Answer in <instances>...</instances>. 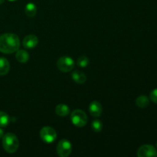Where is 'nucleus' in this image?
<instances>
[{
	"instance_id": "f257e3e1",
	"label": "nucleus",
	"mask_w": 157,
	"mask_h": 157,
	"mask_svg": "<svg viewBox=\"0 0 157 157\" xmlns=\"http://www.w3.org/2000/svg\"><path fill=\"white\" fill-rule=\"evenodd\" d=\"M19 38L15 34L6 33L0 35V52L2 53H14L19 48Z\"/></svg>"
},
{
	"instance_id": "f03ea898",
	"label": "nucleus",
	"mask_w": 157,
	"mask_h": 157,
	"mask_svg": "<svg viewBox=\"0 0 157 157\" xmlns=\"http://www.w3.org/2000/svg\"><path fill=\"white\" fill-rule=\"evenodd\" d=\"M19 142L16 135L12 133H7L2 136V147L9 153H14L18 150Z\"/></svg>"
},
{
	"instance_id": "7ed1b4c3",
	"label": "nucleus",
	"mask_w": 157,
	"mask_h": 157,
	"mask_svg": "<svg viewBox=\"0 0 157 157\" xmlns=\"http://www.w3.org/2000/svg\"><path fill=\"white\" fill-rule=\"evenodd\" d=\"M72 124L78 127H83L87 124L88 118L84 111L81 110H75L71 114Z\"/></svg>"
},
{
	"instance_id": "20e7f679",
	"label": "nucleus",
	"mask_w": 157,
	"mask_h": 157,
	"mask_svg": "<svg viewBox=\"0 0 157 157\" xmlns=\"http://www.w3.org/2000/svg\"><path fill=\"white\" fill-rule=\"evenodd\" d=\"M40 137L46 144H52L56 140V130L52 127H44L40 130Z\"/></svg>"
},
{
	"instance_id": "39448f33",
	"label": "nucleus",
	"mask_w": 157,
	"mask_h": 157,
	"mask_svg": "<svg viewBox=\"0 0 157 157\" xmlns=\"http://www.w3.org/2000/svg\"><path fill=\"white\" fill-rule=\"evenodd\" d=\"M58 68L62 72H69L75 67V61L71 57L62 56L57 62Z\"/></svg>"
},
{
	"instance_id": "423d86ee",
	"label": "nucleus",
	"mask_w": 157,
	"mask_h": 157,
	"mask_svg": "<svg viewBox=\"0 0 157 157\" xmlns=\"http://www.w3.org/2000/svg\"><path fill=\"white\" fill-rule=\"evenodd\" d=\"M72 151V146L68 140L63 139L58 143L57 146V153L58 156L61 157H67L70 156Z\"/></svg>"
},
{
	"instance_id": "0eeeda50",
	"label": "nucleus",
	"mask_w": 157,
	"mask_h": 157,
	"mask_svg": "<svg viewBox=\"0 0 157 157\" xmlns=\"http://www.w3.org/2000/svg\"><path fill=\"white\" fill-rule=\"evenodd\" d=\"M137 156L139 157H156L157 156V151L153 146L146 144L138 149Z\"/></svg>"
},
{
	"instance_id": "6e6552de",
	"label": "nucleus",
	"mask_w": 157,
	"mask_h": 157,
	"mask_svg": "<svg viewBox=\"0 0 157 157\" xmlns=\"http://www.w3.org/2000/svg\"><path fill=\"white\" fill-rule=\"evenodd\" d=\"M38 43V38L36 35H29L25 37L23 39L22 44L25 48L32 49L34 48L37 46Z\"/></svg>"
},
{
	"instance_id": "1a4fd4ad",
	"label": "nucleus",
	"mask_w": 157,
	"mask_h": 157,
	"mask_svg": "<svg viewBox=\"0 0 157 157\" xmlns=\"http://www.w3.org/2000/svg\"><path fill=\"white\" fill-rule=\"evenodd\" d=\"M89 111H90V114L94 117H98L101 115L103 111V107L101 103L98 101H93L90 103V106H89Z\"/></svg>"
},
{
	"instance_id": "9d476101",
	"label": "nucleus",
	"mask_w": 157,
	"mask_h": 157,
	"mask_svg": "<svg viewBox=\"0 0 157 157\" xmlns=\"http://www.w3.org/2000/svg\"><path fill=\"white\" fill-rule=\"evenodd\" d=\"M71 78L77 84H84V83L86 82V80H87V77H86L85 74L80 71H75L71 74Z\"/></svg>"
},
{
	"instance_id": "9b49d317",
	"label": "nucleus",
	"mask_w": 157,
	"mask_h": 157,
	"mask_svg": "<svg viewBox=\"0 0 157 157\" xmlns=\"http://www.w3.org/2000/svg\"><path fill=\"white\" fill-rule=\"evenodd\" d=\"M55 112L60 117H66L70 113V108L67 105L64 104H60L57 105Z\"/></svg>"
},
{
	"instance_id": "f8f14e48",
	"label": "nucleus",
	"mask_w": 157,
	"mask_h": 157,
	"mask_svg": "<svg viewBox=\"0 0 157 157\" xmlns=\"http://www.w3.org/2000/svg\"><path fill=\"white\" fill-rule=\"evenodd\" d=\"M10 69L9 61L5 58H0V75H6Z\"/></svg>"
},
{
	"instance_id": "ddd939ff",
	"label": "nucleus",
	"mask_w": 157,
	"mask_h": 157,
	"mask_svg": "<svg viewBox=\"0 0 157 157\" xmlns=\"http://www.w3.org/2000/svg\"><path fill=\"white\" fill-rule=\"evenodd\" d=\"M15 58L17 61L21 63H26L29 60V55L26 51L22 50H17L16 54H15Z\"/></svg>"
},
{
	"instance_id": "4468645a",
	"label": "nucleus",
	"mask_w": 157,
	"mask_h": 157,
	"mask_svg": "<svg viewBox=\"0 0 157 157\" xmlns=\"http://www.w3.org/2000/svg\"><path fill=\"white\" fill-rule=\"evenodd\" d=\"M25 12L26 15L29 18H33L35 16L37 13V7L34 3L29 2L28 3L25 8Z\"/></svg>"
},
{
	"instance_id": "2eb2a0df",
	"label": "nucleus",
	"mask_w": 157,
	"mask_h": 157,
	"mask_svg": "<svg viewBox=\"0 0 157 157\" xmlns=\"http://www.w3.org/2000/svg\"><path fill=\"white\" fill-rule=\"evenodd\" d=\"M150 104V99L146 95H140L136 100V104L140 108H145Z\"/></svg>"
},
{
	"instance_id": "dca6fc26",
	"label": "nucleus",
	"mask_w": 157,
	"mask_h": 157,
	"mask_svg": "<svg viewBox=\"0 0 157 157\" xmlns=\"http://www.w3.org/2000/svg\"><path fill=\"white\" fill-rule=\"evenodd\" d=\"M10 123V117L6 113L0 111V127H6Z\"/></svg>"
},
{
	"instance_id": "f3484780",
	"label": "nucleus",
	"mask_w": 157,
	"mask_h": 157,
	"mask_svg": "<svg viewBox=\"0 0 157 157\" xmlns=\"http://www.w3.org/2000/svg\"><path fill=\"white\" fill-rule=\"evenodd\" d=\"M91 128L95 133H99L103 129V124L100 120H94L91 123Z\"/></svg>"
},
{
	"instance_id": "a211bd4d",
	"label": "nucleus",
	"mask_w": 157,
	"mask_h": 157,
	"mask_svg": "<svg viewBox=\"0 0 157 157\" xmlns=\"http://www.w3.org/2000/svg\"><path fill=\"white\" fill-rule=\"evenodd\" d=\"M90 63L89 58L86 56H81L77 61V64L81 67H86Z\"/></svg>"
},
{
	"instance_id": "6ab92c4d",
	"label": "nucleus",
	"mask_w": 157,
	"mask_h": 157,
	"mask_svg": "<svg viewBox=\"0 0 157 157\" xmlns=\"http://www.w3.org/2000/svg\"><path fill=\"white\" fill-rule=\"evenodd\" d=\"M150 98L153 103L157 104V88L153 89L150 94Z\"/></svg>"
},
{
	"instance_id": "aec40b11",
	"label": "nucleus",
	"mask_w": 157,
	"mask_h": 157,
	"mask_svg": "<svg viewBox=\"0 0 157 157\" xmlns=\"http://www.w3.org/2000/svg\"><path fill=\"white\" fill-rule=\"evenodd\" d=\"M3 136H4V131H3L2 129L0 128V139H1V138H2Z\"/></svg>"
},
{
	"instance_id": "412c9836",
	"label": "nucleus",
	"mask_w": 157,
	"mask_h": 157,
	"mask_svg": "<svg viewBox=\"0 0 157 157\" xmlns=\"http://www.w3.org/2000/svg\"><path fill=\"white\" fill-rule=\"evenodd\" d=\"M4 2H5V0H0V5L2 4V3Z\"/></svg>"
},
{
	"instance_id": "4be33fe9",
	"label": "nucleus",
	"mask_w": 157,
	"mask_h": 157,
	"mask_svg": "<svg viewBox=\"0 0 157 157\" xmlns=\"http://www.w3.org/2000/svg\"><path fill=\"white\" fill-rule=\"evenodd\" d=\"M9 1H10V2H14V1H16V0H9Z\"/></svg>"
},
{
	"instance_id": "5701e85b",
	"label": "nucleus",
	"mask_w": 157,
	"mask_h": 157,
	"mask_svg": "<svg viewBox=\"0 0 157 157\" xmlns=\"http://www.w3.org/2000/svg\"><path fill=\"white\" fill-rule=\"evenodd\" d=\"M156 147H157V142H156Z\"/></svg>"
}]
</instances>
